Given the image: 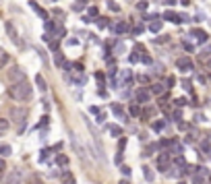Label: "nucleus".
I'll return each instance as SVG.
<instances>
[{
  "instance_id": "nucleus-1",
  "label": "nucleus",
  "mask_w": 211,
  "mask_h": 184,
  "mask_svg": "<svg viewBox=\"0 0 211 184\" xmlns=\"http://www.w3.org/2000/svg\"><path fill=\"white\" fill-rule=\"evenodd\" d=\"M31 93H33V89H31V85L27 81H21V83H15L8 87V95L15 101H27L31 97Z\"/></svg>"
},
{
  "instance_id": "nucleus-2",
  "label": "nucleus",
  "mask_w": 211,
  "mask_h": 184,
  "mask_svg": "<svg viewBox=\"0 0 211 184\" xmlns=\"http://www.w3.org/2000/svg\"><path fill=\"white\" fill-rule=\"evenodd\" d=\"M10 120L19 126V130H23L25 128V120H27V108H19V106L10 108Z\"/></svg>"
},
{
  "instance_id": "nucleus-3",
  "label": "nucleus",
  "mask_w": 211,
  "mask_h": 184,
  "mask_svg": "<svg viewBox=\"0 0 211 184\" xmlns=\"http://www.w3.org/2000/svg\"><path fill=\"white\" fill-rule=\"evenodd\" d=\"M4 184H23V170L13 168L10 172H6V176H4Z\"/></svg>"
},
{
  "instance_id": "nucleus-4",
  "label": "nucleus",
  "mask_w": 211,
  "mask_h": 184,
  "mask_svg": "<svg viewBox=\"0 0 211 184\" xmlns=\"http://www.w3.org/2000/svg\"><path fill=\"white\" fill-rule=\"evenodd\" d=\"M8 79H10V83H13V85H15V83H21V81H25L23 68H19V66H13V68H10V73H8Z\"/></svg>"
},
{
  "instance_id": "nucleus-5",
  "label": "nucleus",
  "mask_w": 211,
  "mask_h": 184,
  "mask_svg": "<svg viewBox=\"0 0 211 184\" xmlns=\"http://www.w3.org/2000/svg\"><path fill=\"white\" fill-rule=\"evenodd\" d=\"M176 66L180 68V73H192V62H191V58H186V56L178 58Z\"/></svg>"
},
{
  "instance_id": "nucleus-6",
  "label": "nucleus",
  "mask_w": 211,
  "mask_h": 184,
  "mask_svg": "<svg viewBox=\"0 0 211 184\" xmlns=\"http://www.w3.org/2000/svg\"><path fill=\"white\" fill-rule=\"evenodd\" d=\"M164 21H172V23H180V21H186V17L176 15L174 10H166V13H164Z\"/></svg>"
},
{
  "instance_id": "nucleus-7",
  "label": "nucleus",
  "mask_w": 211,
  "mask_h": 184,
  "mask_svg": "<svg viewBox=\"0 0 211 184\" xmlns=\"http://www.w3.org/2000/svg\"><path fill=\"white\" fill-rule=\"evenodd\" d=\"M149 95H151V93H149L147 89H137V91H135V100H137L139 104H147Z\"/></svg>"
},
{
  "instance_id": "nucleus-8",
  "label": "nucleus",
  "mask_w": 211,
  "mask_h": 184,
  "mask_svg": "<svg viewBox=\"0 0 211 184\" xmlns=\"http://www.w3.org/2000/svg\"><path fill=\"white\" fill-rule=\"evenodd\" d=\"M133 83V75H130V70H122L120 73V85L122 87H126V85Z\"/></svg>"
},
{
  "instance_id": "nucleus-9",
  "label": "nucleus",
  "mask_w": 211,
  "mask_h": 184,
  "mask_svg": "<svg viewBox=\"0 0 211 184\" xmlns=\"http://www.w3.org/2000/svg\"><path fill=\"white\" fill-rule=\"evenodd\" d=\"M112 31H114L116 35H122V33H126V31H128V23L120 21V23H116V25L112 27Z\"/></svg>"
},
{
  "instance_id": "nucleus-10",
  "label": "nucleus",
  "mask_w": 211,
  "mask_h": 184,
  "mask_svg": "<svg viewBox=\"0 0 211 184\" xmlns=\"http://www.w3.org/2000/svg\"><path fill=\"white\" fill-rule=\"evenodd\" d=\"M6 33L10 35V40L13 41H19V35H17V29H15V25H13V23H10V21H6Z\"/></svg>"
},
{
  "instance_id": "nucleus-11",
  "label": "nucleus",
  "mask_w": 211,
  "mask_h": 184,
  "mask_svg": "<svg viewBox=\"0 0 211 184\" xmlns=\"http://www.w3.org/2000/svg\"><path fill=\"white\" fill-rule=\"evenodd\" d=\"M191 33L197 37V41H199V44H205V41H207V33H205L203 29H192Z\"/></svg>"
},
{
  "instance_id": "nucleus-12",
  "label": "nucleus",
  "mask_w": 211,
  "mask_h": 184,
  "mask_svg": "<svg viewBox=\"0 0 211 184\" xmlns=\"http://www.w3.org/2000/svg\"><path fill=\"white\" fill-rule=\"evenodd\" d=\"M10 60V56H8V52L4 50V48H0V68L2 66H6V62Z\"/></svg>"
},
{
  "instance_id": "nucleus-13",
  "label": "nucleus",
  "mask_w": 211,
  "mask_h": 184,
  "mask_svg": "<svg viewBox=\"0 0 211 184\" xmlns=\"http://www.w3.org/2000/svg\"><path fill=\"white\" fill-rule=\"evenodd\" d=\"M29 6H31V8H33V10H35V13H37V15H39V17H44V19H48V13H46V10H44V8H42V6H39V4H37V2H31V4H29Z\"/></svg>"
},
{
  "instance_id": "nucleus-14",
  "label": "nucleus",
  "mask_w": 211,
  "mask_h": 184,
  "mask_svg": "<svg viewBox=\"0 0 211 184\" xmlns=\"http://www.w3.org/2000/svg\"><path fill=\"white\" fill-rule=\"evenodd\" d=\"M110 110H112L114 116H118V118H124V112H122V106H120V104H114Z\"/></svg>"
},
{
  "instance_id": "nucleus-15",
  "label": "nucleus",
  "mask_w": 211,
  "mask_h": 184,
  "mask_svg": "<svg viewBox=\"0 0 211 184\" xmlns=\"http://www.w3.org/2000/svg\"><path fill=\"white\" fill-rule=\"evenodd\" d=\"M10 153H13L10 145H0V157H2V159H4V157H8Z\"/></svg>"
},
{
  "instance_id": "nucleus-16",
  "label": "nucleus",
  "mask_w": 211,
  "mask_h": 184,
  "mask_svg": "<svg viewBox=\"0 0 211 184\" xmlns=\"http://www.w3.org/2000/svg\"><path fill=\"white\" fill-rule=\"evenodd\" d=\"M164 126H166V120H155V122L151 124V128L155 130V133H162V130H164Z\"/></svg>"
},
{
  "instance_id": "nucleus-17",
  "label": "nucleus",
  "mask_w": 211,
  "mask_h": 184,
  "mask_svg": "<svg viewBox=\"0 0 211 184\" xmlns=\"http://www.w3.org/2000/svg\"><path fill=\"white\" fill-rule=\"evenodd\" d=\"M35 83H37L39 91H46V89H48V85H46V79H44L42 75H37V77H35Z\"/></svg>"
},
{
  "instance_id": "nucleus-18",
  "label": "nucleus",
  "mask_w": 211,
  "mask_h": 184,
  "mask_svg": "<svg viewBox=\"0 0 211 184\" xmlns=\"http://www.w3.org/2000/svg\"><path fill=\"white\" fill-rule=\"evenodd\" d=\"M8 126H10V120H6V118H0V133L4 134L6 130H8Z\"/></svg>"
},
{
  "instance_id": "nucleus-19",
  "label": "nucleus",
  "mask_w": 211,
  "mask_h": 184,
  "mask_svg": "<svg viewBox=\"0 0 211 184\" xmlns=\"http://www.w3.org/2000/svg\"><path fill=\"white\" fill-rule=\"evenodd\" d=\"M164 89H166V87H164L162 83H155V85H151V93H155V95L164 93Z\"/></svg>"
},
{
  "instance_id": "nucleus-20",
  "label": "nucleus",
  "mask_w": 211,
  "mask_h": 184,
  "mask_svg": "<svg viewBox=\"0 0 211 184\" xmlns=\"http://www.w3.org/2000/svg\"><path fill=\"white\" fill-rule=\"evenodd\" d=\"M149 31H153V33H159V31H162V23H159V21H153L151 25H149Z\"/></svg>"
},
{
  "instance_id": "nucleus-21",
  "label": "nucleus",
  "mask_w": 211,
  "mask_h": 184,
  "mask_svg": "<svg viewBox=\"0 0 211 184\" xmlns=\"http://www.w3.org/2000/svg\"><path fill=\"white\" fill-rule=\"evenodd\" d=\"M143 176H145V180H147V182H153V172L149 168H143Z\"/></svg>"
},
{
  "instance_id": "nucleus-22",
  "label": "nucleus",
  "mask_w": 211,
  "mask_h": 184,
  "mask_svg": "<svg viewBox=\"0 0 211 184\" xmlns=\"http://www.w3.org/2000/svg\"><path fill=\"white\" fill-rule=\"evenodd\" d=\"M128 114H130V116H139V114H141V110H139V106H128Z\"/></svg>"
},
{
  "instance_id": "nucleus-23",
  "label": "nucleus",
  "mask_w": 211,
  "mask_h": 184,
  "mask_svg": "<svg viewBox=\"0 0 211 184\" xmlns=\"http://www.w3.org/2000/svg\"><path fill=\"white\" fill-rule=\"evenodd\" d=\"M203 178H205V176H201V174H195V176H192V180H191V182H192V184H205V180H203Z\"/></svg>"
},
{
  "instance_id": "nucleus-24",
  "label": "nucleus",
  "mask_w": 211,
  "mask_h": 184,
  "mask_svg": "<svg viewBox=\"0 0 211 184\" xmlns=\"http://www.w3.org/2000/svg\"><path fill=\"white\" fill-rule=\"evenodd\" d=\"M56 164L58 165H66L69 164V157H66V155H58V157H56Z\"/></svg>"
},
{
  "instance_id": "nucleus-25",
  "label": "nucleus",
  "mask_w": 211,
  "mask_h": 184,
  "mask_svg": "<svg viewBox=\"0 0 211 184\" xmlns=\"http://www.w3.org/2000/svg\"><path fill=\"white\" fill-rule=\"evenodd\" d=\"M122 159H124V153H122V151H118V153H116V157H114V164H116V165H120V164H122Z\"/></svg>"
},
{
  "instance_id": "nucleus-26",
  "label": "nucleus",
  "mask_w": 211,
  "mask_h": 184,
  "mask_svg": "<svg viewBox=\"0 0 211 184\" xmlns=\"http://www.w3.org/2000/svg\"><path fill=\"white\" fill-rule=\"evenodd\" d=\"M201 149L205 151V153H209V149H211V145H209V141H207V139H203V141H201Z\"/></svg>"
},
{
  "instance_id": "nucleus-27",
  "label": "nucleus",
  "mask_w": 211,
  "mask_h": 184,
  "mask_svg": "<svg viewBox=\"0 0 211 184\" xmlns=\"http://www.w3.org/2000/svg\"><path fill=\"white\" fill-rule=\"evenodd\" d=\"M124 147H126V139L120 137V139H118V151H124Z\"/></svg>"
},
{
  "instance_id": "nucleus-28",
  "label": "nucleus",
  "mask_w": 211,
  "mask_h": 184,
  "mask_svg": "<svg viewBox=\"0 0 211 184\" xmlns=\"http://www.w3.org/2000/svg\"><path fill=\"white\" fill-rule=\"evenodd\" d=\"M139 60H141V58H139V52H137V50H135L133 54L128 56V62H139Z\"/></svg>"
},
{
  "instance_id": "nucleus-29",
  "label": "nucleus",
  "mask_w": 211,
  "mask_h": 184,
  "mask_svg": "<svg viewBox=\"0 0 211 184\" xmlns=\"http://www.w3.org/2000/svg\"><path fill=\"white\" fill-rule=\"evenodd\" d=\"M110 133H112V137H120V134H122V128H118V126H112V128H110Z\"/></svg>"
},
{
  "instance_id": "nucleus-30",
  "label": "nucleus",
  "mask_w": 211,
  "mask_h": 184,
  "mask_svg": "<svg viewBox=\"0 0 211 184\" xmlns=\"http://www.w3.org/2000/svg\"><path fill=\"white\" fill-rule=\"evenodd\" d=\"M120 172H122L124 178H128V176H130V168H128V165H122V168H120Z\"/></svg>"
},
{
  "instance_id": "nucleus-31",
  "label": "nucleus",
  "mask_w": 211,
  "mask_h": 184,
  "mask_svg": "<svg viewBox=\"0 0 211 184\" xmlns=\"http://www.w3.org/2000/svg\"><path fill=\"white\" fill-rule=\"evenodd\" d=\"M108 6H110V10H114V13H118V10H120V6H118L116 2H112V0L108 2Z\"/></svg>"
},
{
  "instance_id": "nucleus-32",
  "label": "nucleus",
  "mask_w": 211,
  "mask_h": 184,
  "mask_svg": "<svg viewBox=\"0 0 211 184\" xmlns=\"http://www.w3.org/2000/svg\"><path fill=\"white\" fill-rule=\"evenodd\" d=\"M95 23H97V27H106V23H108V19H103V17H99V19L95 21Z\"/></svg>"
},
{
  "instance_id": "nucleus-33",
  "label": "nucleus",
  "mask_w": 211,
  "mask_h": 184,
  "mask_svg": "<svg viewBox=\"0 0 211 184\" xmlns=\"http://www.w3.org/2000/svg\"><path fill=\"white\" fill-rule=\"evenodd\" d=\"M95 81H97V83H103V81H106L103 73H95Z\"/></svg>"
},
{
  "instance_id": "nucleus-34",
  "label": "nucleus",
  "mask_w": 211,
  "mask_h": 184,
  "mask_svg": "<svg viewBox=\"0 0 211 184\" xmlns=\"http://www.w3.org/2000/svg\"><path fill=\"white\" fill-rule=\"evenodd\" d=\"M89 15H91V17H97V15H99V10L95 8V6H89Z\"/></svg>"
},
{
  "instance_id": "nucleus-35",
  "label": "nucleus",
  "mask_w": 211,
  "mask_h": 184,
  "mask_svg": "<svg viewBox=\"0 0 211 184\" xmlns=\"http://www.w3.org/2000/svg\"><path fill=\"white\" fill-rule=\"evenodd\" d=\"M141 62H143V64H151L153 60H151V58H149V56H147V54H143V58H141Z\"/></svg>"
},
{
  "instance_id": "nucleus-36",
  "label": "nucleus",
  "mask_w": 211,
  "mask_h": 184,
  "mask_svg": "<svg viewBox=\"0 0 211 184\" xmlns=\"http://www.w3.org/2000/svg\"><path fill=\"white\" fill-rule=\"evenodd\" d=\"M2 172H6V161L0 157V174H2Z\"/></svg>"
},
{
  "instance_id": "nucleus-37",
  "label": "nucleus",
  "mask_w": 211,
  "mask_h": 184,
  "mask_svg": "<svg viewBox=\"0 0 211 184\" xmlns=\"http://www.w3.org/2000/svg\"><path fill=\"white\" fill-rule=\"evenodd\" d=\"M50 50H58V40H54V41H50Z\"/></svg>"
},
{
  "instance_id": "nucleus-38",
  "label": "nucleus",
  "mask_w": 211,
  "mask_h": 184,
  "mask_svg": "<svg viewBox=\"0 0 211 184\" xmlns=\"http://www.w3.org/2000/svg\"><path fill=\"white\" fill-rule=\"evenodd\" d=\"M174 104H176L178 108H180V106H186V100H184V97H182V100H176V101H174Z\"/></svg>"
},
{
  "instance_id": "nucleus-39",
  "label": "nucleus",
  "mask_w": 211,
  "mask_h": 184,
  "mask_svg": "<svg viewBox=\"0 0 211 184\" xmlns=\"http://www.w3.org/2000/svg\"><path fill=\"white\" fill-rule=\"evenodd\" d=\"M182 87H184L186 91H191V81H182Z\"/></svg>"
},
{
  "instance_id": "nucleus-40",
  "label": "nucleus",
  "mask_w": 211,
  "mask_h": 184,
  "mask_svg": "<svg viewBox=\"0 0 211 184\" xmlns=\"http://www.w3.org/2000/svg\"><path fill=\"white\" fill-rule=\"evenodd\" d=\"M178 128H180V130H186L188 124H186V122H178Z\"/></svg>"
},
{
  "instance_id": "nucleus-41",
  "label": "nucleus",
  "mask_w": 211,
  "mask_h": 184,
  "mask_svg": "<svg viewBox=\"0 0 211 184\" xmlns=\"http://www.w3.org/2000/svg\"><path fill=\"white\" fill-rule=\"evenodd\" d=\"M139 81H141V83H147L149 77H147V75H139Z\"/></svg>"
},
{
  "instance_id": "nucleus-42",
  "label": "nucleus",
  "mask_w": 211,
  "mask_h": 184,
  "mask_svg": "<svg viewBox=\"0 0 211 184\" xmlns=\"http://www.w3.org/2000/svg\"><path fill=\"white\" fill-rule=\"evenodd\" d=\"M174 83H176V81H174L172 77H168V89H170V87H174Z\"/></svg>"
},
{
  "instance_id": "nucleus-43",
  "label": "nucleus",
  "mask_w": 211,
  "mask_h": 184,
  "mask_svg": "<svg viewBox=\"0 0 211 184\" xmlns=\"http://www.w3.org/2000/svg\"><path fill=\"white\" fill-rule=\"evenodd\" d=\"M137 8H139V10H145V8H147V4H145V2H139Z\"/></svg>"
},
{
  "instance_id": "nucleus-44",
  "label": "nucleus",
  "mask_w": 211,
  "mask_h": 184,
  "mask_svg": "<svg viewBox=\"0 0 211 184\" xmlns=\"http://www.w3.org/2000/svg\"><path fill=\"white\" fill-rule=\"evenodd\" d=\"M143 29H145V27H143V25H137V27H135V33H141Z\"/></svg>"
},
{
  "instance_id": "nucleus-45",
  "label": "nucleus",
  "mask_w": 211,
  "mask_h": 184,
  "mask_svg": "<svg viewBox=\"0 0 211 184\" xmlns=\"http://www.w3.org/2000/svg\"><path fill=\"white\" fill-rule=\"evenodd\" d=\"M118 184H130V180H128V178H122V180H120Z\"/></svg>"
},
{
  "instance_id": "nucleus-46",
  "label": "nucleus",
  "mask_w": 211,
  "mask_h": 184,
  "mask_svg": "<svg viewBox=\"0 0 211 184\" xmlns=\"http://www.w3.org/2000/svg\"><path fill=\"white\" fill-rule=\"evenodd\" d=\"M79 4H89V0H77Z\"/></svg>"
},
{
  "instance_id": "nucleus-47",
  "label": "nucleus",
  "mask_w": 211,
  "mask_h": 184,
  "mask_svg": "<svg viewBox=\"0 0 211 184\" xmlns=\"http://www.w3.org/2000/svg\"><path fill=\"white\" fill-rule=\"evenodd\" d=\"M209 184H211V176H209Z\"/></svg>"
},
{
  "instance_id": "nucleus-48",
  "label": "nucleus",
  "mask_w": 211,
  "mask_h": 184,
  "mask_svg": "<svg viewBox=\"0 0 211 184\" xmlns=\"http://www.w3.org/2000/svg\"><path fill=\"white\" fill-rule=\"evenodd\" d=\"M31 184H39V182H31Z\"/></svg>"
},
{
  "instance_id": "nucleus-49",
  "label": "nucleus",
  "mask_w": 211,
  "mask_h": 184,
  "mask_svg": "<svg viewBox=\"0 0 211 184\" xmlns=\"http://www.w3.org/2000/svg\"><path fill=\"white\" fill-rule=\"evenodd\" d=\"M0 137H2V133H0Z\"/></svg>"
},
{
  "instance_id": "nucleus-50",
  "label": "nucleus",
  "mask_w": 211,
  "mask_h": 184,
  "mask_svg": "<svg viewBox=\"0 0 211 184\" xmlns=\"http://www.w3.org/2000/svg\"><path fill=\"white\" fill-rule=\"evenodd\" d=\"M180 184H182V182H180Z\"/></svg>"
}]
</instances>
